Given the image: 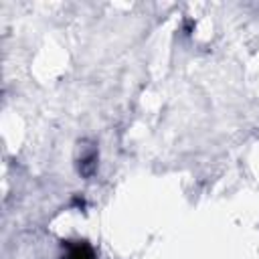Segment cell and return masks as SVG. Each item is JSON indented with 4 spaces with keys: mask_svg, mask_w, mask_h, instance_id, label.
<instances>
[{
    "mask_svg": "<svg viewBox=\"0 0 259 259\" xmlns=\"http://www.w3.org/2000/svg\"><path fill=\"white\" fill-rule=\"evenodd\" d=\"M95 166H97V152H89L87 156H83L79 160V172L83 176H91L93 170H95Z\"/></svg>",
    "mask_w": 259,
    "mask_h": 259,
    "instance_id": "obj_2",
    "label": "cell"
},
{
    "mask_svg": "<svg viewBox=\"0 0 259 259\" xmlns=\"http://www.w3.org/2000/svg\"><path fill=\"white\" fill-rule=\"evenodd\" d=\"M63 259H95V251L87 241H63Z\"/></svg>",
    "mask_w": 259,
    "mask_h": 259,
    "instance_id": "obj_1",
    "label": "cell"
}]
</instances>
